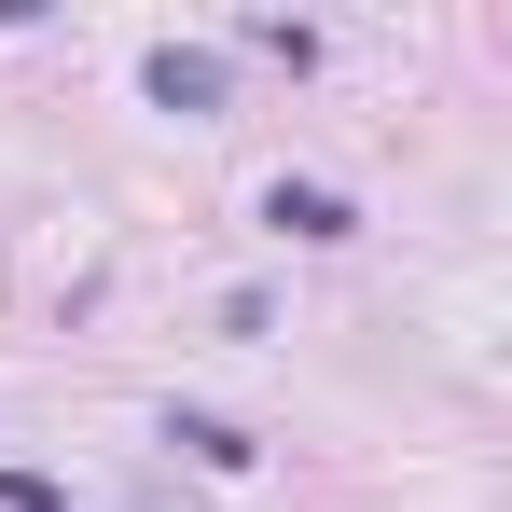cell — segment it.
I'll list each match as a JSON object with an SVG mask.
<instances>
[{"label":"cell","instance_id":"cell-1","mask_svg":"<svg viewBox=\"0 0 512 512\" xmlns=\"http://www.w3.org/2000/svg\"><path fill=\"white\" fill-rule=\"evenodd\" d=\"M263 222H277V236H305V250H333V236H360V208H346L333 180H263Z\"/></svg>","mask_w":512,"mask_h":512},{"label":"cell","instance_id":"cell-2","mask_svg":"<svg viewBox=\"0 0 512 512\" xmlns=\"http://www.w3.org/2000/svg\"><path fill=\"white\" fill-rule=\"evenodd\" d=\"M167 443H180V457H208V471H250V457H263V443H250L236 416H194V402L167 416Z\"/></svg>","mask_w":512,"mask_h":512},{"label":"cell","instance_id":"cell-3","mask_svg":"<svg viewBox=\"0 0 512 512\" xmlns=\"http://www.w3.org/2000/svg\"><path fill=\"white\" fill-rule=\"evenodd\" d=\"M153 97H167V111H222V56L167 42V56H153Z\"/></svg>","mask_w":512,"mask_h":512}]
</instances>
